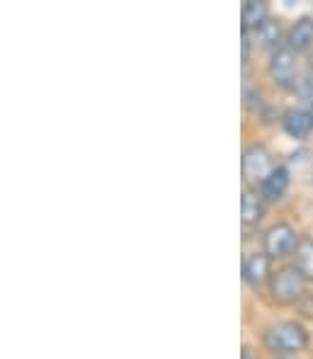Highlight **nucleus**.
Returning <instances> with one entry per match:
<instances>
[{
    "label": "nucleus",
    "mask_w": 313,
    "mask_h": 359,
    "mask_svg": "<svg viewBox=\"0 0 313 359\" xmlns=\"http://www.w3.org/2000/svg\"><path fill=\"white\" fill-rule=\"evenodd\" d=\"M265 347L282 357L296 355V352H304L309 347V332L301 323L279 320V323H272L265 330Z\"/></svg>",
    "instance_id": "obj_1"
},
{
    "label": "nucleus",
    "mask_w": 313,
    "mask_h": 359,
    "mask_svg": "<svg viewBox=\"0 0 313 359\" xmlns=\"http://www.w3.org/2000/svg\"><path fill=\"white\" fill-rule=\"evenodd\" d=\"M306 287H309V279H306V274L296 265H286L282 269H277L272 274V279H269L272 299L282 306H291L304 299Z\"/></svg>",
    "instance_id": "obj_2"
},
{
    "label": "nucleus",
    "mask_w": 313,
    "mask_h": 359,
    "mask_svg": "<svg viewBox=\"0 0 313 359\" xmlns=\"http://www.w3.org/2000/svg\"><path fill=\"white\" fill-rule=\"evenodd\" d=\"M241 168H243V177L248 182H260L262 184L265 180L274 172V161H272V153H269L265 146L260 144H253L243 151V158H241Z\"/></svg>",
    "instance_id": "obj_3"
},
{
    "label": "nucleus",
    "mask_w": 313,
    "mask_h": 359,
    "mask_svg": "<svg viewBox=\"0 0 313 359\" xmlns=\"http://www.w3.org/2000/svg\"><path fill=\"white\" fill-rule=\"evenodd\" d=\"M299 236L291 229L289 224H274L265 233V252L269 257H286L294 255L296 248H299Z\"/></svg>",
    "instance_id": "obj_4"
},
{
    "label": "nucleus",
    "mask_w": 313,
    "mask_h": 359,
    "mask_svg": "<svg viewBox=\"0 0 313 359\" xmlns=\"http://www.w3.org/2000/svg\"><path fill=\"white\" fill-rule=\"evenodd\" d=\"M269 78L277 83L279 88H289L294 86L296 81V54L289 49V46H282L272 54V61H269Z\"/></svg>",
    "instance_id": "obj_5"
},
{
    "label": "nucleus",
    "mask_w": 313,
    "mask_h": 359,
    "mask_svg": "<svg viewBox=\"0 0 313 359\" xmlns=\"http://www.w3.org/2000/svg\"><path fill=\"white\" fill-rule=\"evenodd\" d=\"M243 279L251 287H262L267 279H272V257L267 252H253L243 262Z\"/></svg>",
    "instance_id": "obj_6"
},
{
    "label": "nucleus",
    "mask_w": 313,
    "mask_h": 359,
    "mask_svg": "<svg viewBox=\"0 0 313 359\" xmlns=\"http://www.w3.org/2000/svg\"><path fill=\"white\" fill-rule=\"evenodd\" d=\"M286 46H289L294 54L311 49L313 46V20L311 18H301L299 22L291 25L289 34H286Z\"/></svg>",
    "instance_id": "obj_7"
},
{
    "label": "nucleus",
    "mask_w": 313,
    "mask_h": 359,
    "mask_svg": "<svg viewBox=\"0 0 313 359\" xmlns=\"http://www.w3.org/2000/svg\"><path fill=\"white\" fill-rule=\"evenodd\" d=\"M282 126L291 139H306L313 131V117L311 112H304V109H289L282 117Z\"/></svg>",
    "instance_id": "obj_8"
},
{
    "label": "nucleus",
    "mask_w": 313,
    "mask_h": 359,
    "mask_svg": "<svg viewBox=\"0 0 313 359\" xmlns=\"http://www.w3.org/2000/svg\"><path fill=\"white\" fill-rule=\"evenodd\" d=\"M269 20V13H267V3H262V0H248L246 5H243L241 10V22H243V34H248V32H255L260 25L267 22Z\"/></svg>",
    "instance_id": "obj_9"
},
{
    "label": "nucleus",
    "mask_w": 313,
    "mask_h": 359,
    "mask_svg": "<svg viewBox=\"0 0 313 359\" xmlns=\"http://www.w3.org/2000/svg\"><path fill=\"white\" fill-rule=\"evenodd\" d=\"M286 187H289V170H286L284 165H277L274 168V172L265 180L262 184H260V189H262V197L269 199V202H277V199L284 197Z\"/></svg>",
    "instance_id": "obj_10"
},
{
    "label": "nucleus",
    "mask_w": 313,
    "mask_h": 359,
    "mask_svg": "<svg viewBox=\"0 0 313 359\" xmlns=\"http://www.w3.org/2000/svg\"><path fill=\"white\" fill-rule=\"evenodd\" d=\"M262 216H265L262 197H258V192H253V189H246L241 197V221L246 226H255L260 224Z\"/></svg>",
    "instance_id": "obj_11"
},
{
    "label": "nucleus",
    "mask_w": 313,
    "mask_h": 359,
    "mask_svg": "<svg viewBox=\"0 0 313 359\" xmlns=\"http://www.w3.org/2000/svg\"><path fill=\"white\" fill-rule=\"evenodd\" d=\"M294 257H296V267L306 274V279H313V241H301Z\"/></svg>",
    "instance_id": "obj_12"
},
{
    "label": "nucleus",
    "mask_w": 313,
    "mask_h": 359,
    "mask_svg": "<svg viewBox=\"0 0 313 359\" xmlns=\"http://www.w3.org/2000/svg\"><path fill=\"white\" fill-rule=\"evenodd\" d=\"M255 36H258V41L262 46L277 44V41H279V22H274V20H267V22H262L255 29Z\"/></svg>",
    "instance_id": "obj_13"
},
{
    "label": "nucleus",
    "mask_w": 313,
    "mask_h": 359,
    "mask_svg": "<svg viewBox=\"0 0 313 359\" xmlns=\"http://www.w3.org/2000/svg\"><path fill=\"white\" fill-rule=\"evenodd\" d=\"M241 359H255V357H253L251 352H243V357H241Z\"/></svg>",
    "instance_id": "obj_14"
},
{
    "label": "nucleus",
    "mask_w": 313,
    "mask_h": 359,
    "mask_svg": "<svg viewBox=\"0 0 313 359\" xmlns=\"http://www.w3.org/2000/svg\"><path fill=\"white\" fill-rule=\"evenodd\" d=\"M309 112H311V117H313V100H311V109H309Z\"/></svg>",
    "instance_id": "obj_15"
},
{
    "label": "nucleus",
    "mask_w": 313,
    "mask_h": 359,
    "mask_svg": "<svg viewBox=\"0 0 313 359\" xmlns=\"http://www.w3.org/2000/svg\"><path fill=\"white\" fill-rule=\"evenodd\" d=\"M282 359H294V357H282Z\"/></svg>",
    "instance_id": "obj_16"
}]
</instances>
